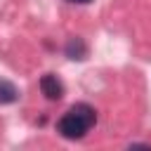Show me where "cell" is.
Listing matches in <instances>:
<instances>
[{
    "instance_id": "277c9868",
    "label": "cell",
    "mask_w": 151,
    "mask_h": 151,
    "mask_svg": "<svg viewBox=\"0 0 151 151\" xmlns=\"http://www.w3.org/2000/svg\"><path fill=\"white\" fill-rule=\"evenodd\" d=\"M66 54H68L71 59H83V57L87 54V47H85V42H83L80 38H71L68 45H66Z\"/></svg>"
},
{
    "instance_id": "5b68a950",
    "label": "cell",
    "mask_w": 151,
    "mask_h": 151,
    "mask_svg": "<svg viewBox=\"0 0 151 151\" xmlns=\"http://www.w3.org/2000/svg\"><path fill=\"white\" fill-rule=\"evenodd\" d=\"M68 2H78V5H85V2H90V0H68Z\"/></svg>"
},
{
    "instance_id": "6da1fadb",
    "label": "cell",
    "mask_w": 151,
    "mask_h": 151,
    "mask_svg": "<svg viewBox=\"0 0 151 151\" xmlns=\"http://www.w3.org/2000/svg\"><path fill=\"white\" fill-rule=\"evenodd\" d=\"M94 123H97V111L90 104H76L57 120V132L64 139H80L87 134V130Z\"/></svg>"
},
{
    "instance_id": "7a4b0ae2",
    "label": "cell",
    "mask_w": 151,
    "mask_h": 151,
    "mask_svg": "<svg viewBox=\"0 0 151 151\" xmlns=\"http://www.w3.org/2000/svg\"><path fill=\"white\" fill-rule=\"evenodd\" d=\"M40 90H42V94H45L47 99H52V101H57V99L64 97V85H61V80H59L54 73H45V76L40 78Z\"/></svg>"
},
{
    "instance_id": "3957f363",
    "label": "cell",
    "mask_w": 151,
    "mask_h": 151,
    "mask_svg": "<svg viewBox=\"0 0 151 151\" xmlns=\"http://www.w3.org/2000/svg\"><path fill=\"white\" fill-rule=\"evenodd\" d=\"M17 97H19V90L9 80L0 78V104H12V101H17Z\"/></svg>"
}]
</instances>
